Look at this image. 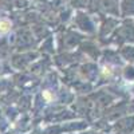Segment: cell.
Instances as JSON below:
<instances>
[{
	"label": "cell",
	"instance_id": "1",
	"mask_svg": "<svg viewBox=\"0 0 134 134\" xmlns=\"http://www.w3.org/2000/svg\"><path fill=\"white\" fill-rule=\"evenodd\" d=\"M8 28H9V23H8V21H5V20L0 21V31L5 32V31H8Z\"/></svg>",
	"mask_w": 134,
	"mask_h": 134
}]
</instances>
